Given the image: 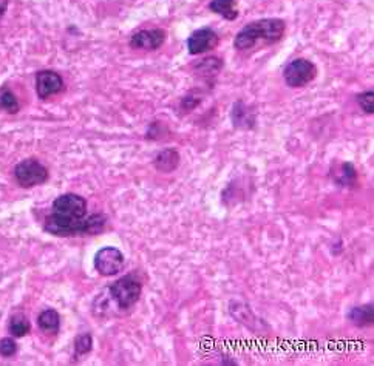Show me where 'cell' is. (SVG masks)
Masks as SVG:
<instances>
[{
    "label": "cell",
    "instance_id": "6da1fadb",
    "mask_svg": "<svg viewBox=\"0 0 374 366\" xmlns=\"http://www.w3.org/2000/svg\"><path fill=\"white\" fill-rule=\"evenodd\" d=\"M107 216L104 214H95L84 219H66L50 214L45 218L43 231L54 236H91L104 231Z\"/></svg>",
    "mask_w": 374,
    "mask_h": 366
},
{
    "label": "cell",
    "instance_id": "7a4b0ae2",
    "mask_svg": "<svg viewBox=\"0 0 374 366\" xmlns=\"http://www.w3.org/2000/svg\"><path fill=\"white\" fill-rule=\"evenodd\" d=\"M286 25L281 19H261L246 25L244 28L235 36V48L240 51L251 50L257 45H271L281 41L285 34Z\"/></svg>",
    "mask_w": 374,
    "mask_h": 366
},
{
    "label": "cell",
    "instance_id": "3957f363",
    "mask_svg": "<svg viewBox=\"0 0 374 366\" xmlns=\"http://www.w3.org/2000/svg\"><path fill=\"white\" fill-rule=\"evenodd\" d=\"M108 294L115 301L118 309L129 310L132 309L142 294V281L136 272L125 273L124 277L118 278L108 288Z\"/></svg>",
    "mask_w": 374,
    "mask_h": 366
},
{
    "label": "cell",
    "instance_id": "277c9868",
    "mask_svg": "<svg viewBox=\"0 0 374 366\" xmlns=\"http://www.w3.org/2000/svg\"><path fill=\"white\" fill-rule=\"evenodd\" d=\"M14 178L16 182L24 189H31L36 186L45 184L48 181L50 173L43 164L34 158H28L21 161L14 167Z\"/></svg>",
    "mask_w": 374,
    "mask_h": 366
},
{
    "label": "cell",
    "instance_id": "5b68a950",
    "mask_svg": "<svg viewBox=\"0 0 374 366\" xmlns=\"http://www.w3.org/2000/svg\"><path fill=\"white\" fill-rule=\"evenodd\" d=\"M87 199L76 194H63L53 201V215L66 219H84L87 216Z\"/></svg>",
    "mask_w": 374,
    "mask_h": 366
},
{
    "label": "cell",
    "instance_id": "8992f818",
    "mask_svg": "<svg viewBox=\"0 0 374 366\" xmlns=\"http://www.w3.org/2000/svg\"><path fill=\"white\" fill-rule=\"evenodd\" d=\"M93 264L99 276L113 277V276H118V273L124 269L125 257L118 248H113V246H105V248L99 249L96 252Z\"/></svg>",
    "mask_w": 374,
    "mask_h": 366
},
{
    "label": "cell",
    "instance_id": "52a82bcc",
    "mask_svg": "<svg viewBox=\"0 0 374 366\" xmlns=\"http://www.w3.org/2000/svg\"><path fill=\"white\" fill-rule=\"evenodd\" d=\"M284 76H285V82L289 87L302 88L316 79L317 68L311 61L294 59L286 66Z\"/></svg>",
    "mask_w": 374,
    "mask_h": 366
},
{
    "label": "cell",
    "instance_id": "ba28073f",
    "mask_svg": "<svg viewBox=\"0 0 374 366\" xmlns=\"http://www.w3.org/2000/svg\"><path fill=\"white\" fill-rule=\"evenodd\" d=\"M63 90V79L59 73L53 70H42L36 75V93L45 100L50 96L59 95Z\"/></svg>",
    "mask_w": 374,
    "mask_h": 366
},
{
    "label": "cell",
    "instance_id": "9c48e42d",
    "mask_svg": "<svg viewBox=\"0 0 374 366\" xmlns=\"http://www.w3.org/2000/svg\"><path fill=\"white\" fill-rule=\"evenodd\" d=\"M218 41H220L218 39V34L212 28H202L190 34L186 43L189 53L197 56V54H203L206 51L214 50L218 45Z\"/></svg>",
    "mask_w": 374,
    "mask_h": 366
},
{
    "label": "cell",
    "instance_id": "30bf717a",
    "mask_svg": "<svg viewBox=\"0 0 374 366\" xmlns=\"http://www.w3.org/2000/svg\"><path fill=\"white\" fill-rule=\"evenodd\" d=\"M164 42H166V31L164 30H141L130 38V47L135 50L153 51L158 50Z\"/></svg>",
    "mask_w": 374,
    "mask_h": 366
},
{
    "label": "cell",
    "instance_id": "8fae6325",
    "mask_svg": "<svg viewBox=\"0 0 374 366\" xmlns=\"http://www.w3.org/2000/svg\"><path fill=\"white\" fill-rule=\"evenodd\" d=\"M38 326L42 333L56 335L61 331V315L56 309H45L38 317Z\"/></svg>",
    "mask_w": 374,
    "mask_h": 366
},
{
    "label": "cell",
    "instance_id": "7c38bea8",
    "mask_svg": "<svg viewBox=\"0 0 374 366\" xmlns=\"http://www.w3.org/2000/svg\"><path fill=\"white\" fill-rule=\"evenodd\" d=\"M348 320L358 328H367L373 325L374 320V306L373 303L362 305V306H354L348 310Z\"/></svg>",
    "mask_w": 374,
    "mask_h": 366
},
{
    "label": "cell",
    "instance_id": "4fadbf2b",
    "mask_svg": "<svg viewBox=\"0 0 374 366\" xmlns=\"http://www.w3.org/2000/svg\"><path fill=\"white\" fill-rule=\"evenodd\" d=\"M153 166L161 173H170L180 166V153L173 149H166L157 155Z\"/></svg>",
    "mask_w": 374,
    "mask_h": 366
},
{
    "label": "cell",
    "instance_id": "5bb4252c",
    "mask_svg": "<svg viewBox=\"0 0 374 366\" xmlns=\"http://www.w3.org/2000/svg\"><path fill=\"white\" fill-rule=\"evenodd\" d=\"M232 121L235 127L251 129L255 124V113L251 112L249 107H246L241 100H239L232 108Z\"/></svg>",
    "mask_w": 374,
    "mask_h": 366
},
{
    "label": "cell",
    "instance_id": "9a60e30c",
    "mask_svg": "<svg viewBox=\"0 0 374 366\" xmlns=\"http://www.w3.org/2000/svg\"><path fill=\"white\" fill-rule=\"evenodd\" d=\"M30 331H31V323L30 320L26 318V315H24L22 313L11 315L10 323H8V333L11 334V337L22 338L25 335H28Z\"/></svg>",
    "mask_w": 374,
    "mask_h": 366
},
{
    "label": "cell",
    "instance_id": "2e32d148",
    "mask_svg": "<svg viewBox=\"0 0 374 366\" xmlns=\"http://www.w3.org/2000/svg\"><path fill=\"white\" fill-rule=\"evenodd\" d=\"M333 179L342 187L355 186V181H358V172H355L351 162H343L339 170H336Z\"/></svg>",
    "mask_w": 374,
    "mask_h": 366
},
{
    "label": "cell",
    "instance_id": "e0dca14e",
    "mask_svg": "<svg viewBox=\"0 0 374 366\" xmlns=\"http://www.w3.org/2000/svg\"><path fill=\"white\" fill-rule=\"evenodd\" d=\"M234 4L235 0H212L209 8H211L214 13L223 16L224 19L234 21L237 19V16H239V13H237V10L234 8Z\"/></svg>",
    "mask_w": 374,
    "mask_h": 366
},
{
    "label": "cell",
    "instance_id": "ac0fdd59",
    "mask_svg": "<svg viewBox=\"0 0 374 366\" xmlns=\"http://www.w3.org/2000/svg\"><path fill=\"white\" fill-rule=\"evenodd\" d=\"M0 110H4V112L10 115H16L21 110L19 100H17L16 95L8 87L0 90Z\"/></svg>",
    "mask_w": 374,
    "mask_h": 366
},
{
    "label": "cell",
    "instance_id": "d6986e66",
    "mask_svg": "<svg viewBox=\"0 0 374 366\" xmlns=\"http://www.w3.org/2000/svg\"><path fill=\"white\" fill-rule=\"evenodd\" d=\"M93 350V335L90 333L79 334L75 338V357H82L87 355Z\"/></svg>",
    "mask_w": 374,
    "mask_h": 366
},
{
    "label": "cell",
    "instance_id": "ffe728a7",
    "mask_svg": "<svg viewBox=\"0 0 374 366\" xmlns=\"http://www.w3.org/2000/svg\"><path fill=\"white\" fill-rule=\"evenodd\" d=\"M17 354V343L13 337H4L0 340V355L4 359H11Z\"/></svg>",
    "mask_w": 374,
    "mask_h": 366
},
{
    "label": "cell",
    "instance_id": "44dd1931",
    "mask_svg": "<svg viewBox=\"0 0 374 366\" xmlns=\"http://www.w3.org/2000/svg\"><path fill=\"white\" fill-rule=\"evenodd\" d=\"M358 103H359V105L362 107V110H363L365 113L373 115V112H374V93H373V90L371 91H365V93L359 95L358 96Z\"/></svg>",
    "mask_w": 374,
    "mask_h": 366
},
{
    "label": "cell",
    "instance_id": "7402d4cb",
    "mask_svg": "<svg viewBox=\"0 0 374 366\" xmlns=\"http://www.w3.org/2000/svg\"><path fill=\"white\" fill-rule=\"evenodd\" d=\"M8 4H10V0H0V17H2L6 13Z\"/></svg>",
    "mask_w": 374,
    "mask_h": 366
}]
</instances>
